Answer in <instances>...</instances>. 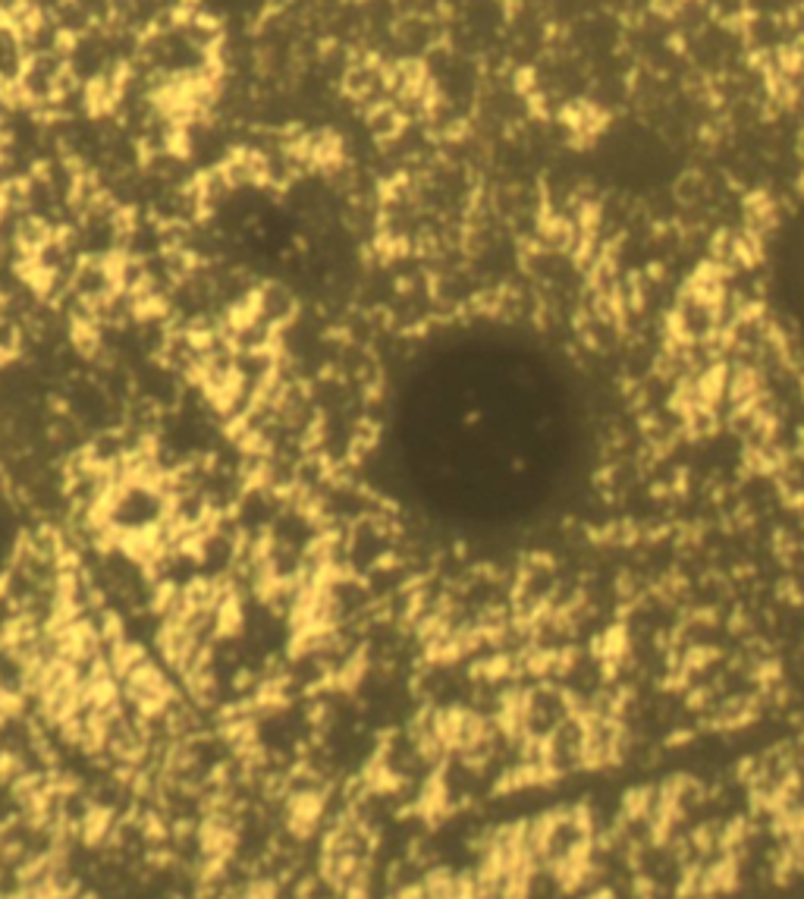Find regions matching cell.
<instances>
[{"mask_svg": "<svg viewBox=\"0 0 804 899\" xmlns=\"http://www.w3.org/2000/svg\"><path fill=\"white\" fill-rule=\"evenodd\" d=\"M792 281H795V290L804 296V224L795 236V246H792Z\"/></svg>", "mask_w": 804, "mask_h": 899, "instance_id": "6da1fadb", "label": "cell"}]
</instances>
